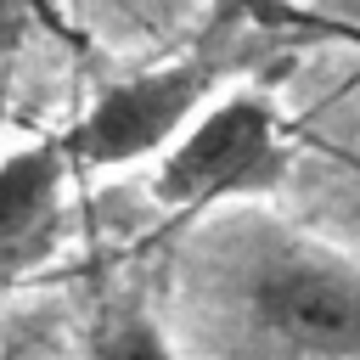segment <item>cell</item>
I'll list each match as a JSON object with an SVG mask.
<instances>
[{
  "instance_id": "obj_7",
  "label": "cell",
  "mask_w": 360,
  "mask_h": 360,
  "mask_svg": "<svg viewBox=\"0 0 360 360\" xmlns=\"http://www.w3.org/2000/svg\"><path fill=\"white\" fill-rule=\"evenodd\" d=\"M354 17H360V0H354Z\"/></svg>"
},
{
  "instance_id": "obj_1",
  "label": "cell",
  "mask_w": 360,
  "mask_h": 360,
  "mask_svg": "<svg viewBox=\"0 0 360 360\" xmlns=\"http://www.w3.org/2000/svg\"><path fill=\"white\" fill-rule=\"evenodd\" d=\"M174 270L202 360H360V259L304 225L231 202Z\"/></svg>"
},
{
  "instance_id": "obj_4",
  "label": "cell",
  "mask_w": 360,
  "mask_h": 360,
  "mask_svg": "<svg viewBox=\"0 0 360 360\" xmlns=\"http://www.w3.org/2000/svg\"><path fill=\"white\" fill-rule=\"evenodd\" d=\"M68 146L62 135L28 141L0 158V281L39 270L68 236Z\"/></svg>"
},
{
  "instance_id": "obj_3",
  "label": "cell",
  "mask_w": 360,
  "mask_h": 360,
  "mask_svg": "<svg viewBox=\"0 0 360 360\" xmlns=\"http://www.w3.org/2000/svg\"><path fill=\"white\" fill-rule=\"evenodd\" d=\"M214 84H219L214 56H180V62H163V68H146V73L107 84L84 107V118L62 135L73 174L163 158L186 135V124L208 107Z\"/></svg>"
},
{
  "instance_id": "obj_6",
  "label": "cell",
  "mask_w": 360,
  "mask_h": 360,
  "mask_svg": "<svg viewBox=\"0 0 360 360\" xmlns=\"http://www.w3.org/2000/svg\"><path fill=\"white\" fill-rule=\"evenodd\" d=\"M39 34V0H0V62Z\"/></svg>"
},
{
  "instance_id": "obj_2",
  "label": "cell",
  "mask_w": 360,
  "mask_h": 360,
  "mask_svg": "<svg viewBox=\"0 0 360 360\" xmlns=\"http://www.w3.org/2000/svg\"><path fill=\"white\" fill-rule=\"evenodd\" d=\"M292 169V146L281 135V118L264 96L236 90L208 101L186 135L158 158L152 197L174 214H208L231 202L270 197Z\"/></svg>"
},
{
  "instance_id": "obj_5",
  "label": "cell",
  "mask_w": 360,
  "mask_h": 360,
  "mask_svg": "<svg viewBox=\"0 0 360 360\" xmlns=\"http://www.w3.org/2000/svg\"><path fill=\"white\" fill-rule=\"evenodd\" d=\"M90 360H174V338L146 309H118L96 326Z\"/></svg>"
}]
</instances>
